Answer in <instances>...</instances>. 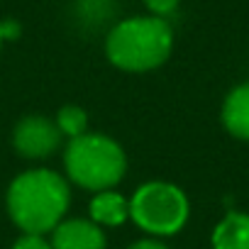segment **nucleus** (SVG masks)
<instances>
[{
	"label": "nucleus",
	"mask_w": 249,
	"mask_h": 249,
	"mask_svg": "<svg viewBox=\"0 0 249 249\" xmlns=\"http://www.w3.org/2000/svg\"><path fill=\"white\" fill-rule=\"evenodd\" d=\"M213 249H249V215L227 213L213 232Z\"/></svg>",
	"instance_id": "nucleus-8"
},
{
	"label": "nucleus",
	"mask_w": 249,
	"mask_h": 249,
	"mask_svg": "<svg viewBox=\"0 0 249 249\" xmlns=\"http://www.w3.org/2000/svg\"><path fill=\"white\" fill-rule=\"evenodd\" d=\"M171 44L174 32L164 18H130L110 30L105 54L117 69L142 73L161 66L171 54Z\"/></svg>",
	"instance_id": "nucleus-2"
},
{
	"label": "nucleus",
	"mask_w": 249,
	"mask_h": 249,
	"mask_svg": "<svg viewBox=\"0 0 249 249\" xmlns=\"http://www.w3.org/2000/svg\"><path fill=\"white\" fill-rule=\"evenodd\" d=\"M13 144L18 154L27 159H44L52 157L61 144V130L59 124L44 115H30L15 124Z\"/></svg>",
	"instance_id": "nucleus-5"
},
{
	"label": "nucleus",
	"mask_w": 249,
	"mask_h": 249,
	"mask_svg": "<svg viewBox=\"0 0 249 249\" xmlns=\"http://www.w3.org/2000/svg\"><path fill=\"white\" fill-rule=\"evenodd\" d=\"M127 217H130V200H124L115 191H100L90 200V220L95 225L115 227L122 225Z\"/></svg>",
	"instance_id": "nucleus-9"
},
{
	"label": "nucleus",
	"mask_w": 249,
	"mask_h": 249,
	"mask_svg": "<svg viewBox=\"0 0 249 249\" xmlns=\"http://www.w3.org/2000/svg\"><path fill=\"white\" fill-rule=\"evenodd\" d=\"M69 203V183L49 169L25 171L8 188V213L13 222L30 234L52 232L66 215Z\"/></svg>",
	"instance_id": "nucleus-1"
},
{
	"label": "nucleus",
	"mask_w": 249,
	"mask_h": 249,
	"mask_svg": "<svg viewBox=\"0 0 249 249\" xmlns=\"http://www.w3.org/2000/svg\"><path fill=\"white\" fill-rule=\"evenodd\" d=\"M222 122L230 135L249 140V83L237 86L222 105Z\"/></svg>",
	"instance_id": "nucleus-7"
},
{
	"label": "nucleus",
	"mask_w": 249,
	"mask_h": 249,
	"mask_svg": "<svg viewBox=\"0 0 249 249\" xmlns=\"http://www.w3.org/2000/svg\"><path fill=\"white\" fill-rule=\"evenodd\" d=\"M105 234L93 220H66L52 230V249H105Z\"/></svg>",
	"instance_id": "nucleus-6"
},
{
	"label": "nucleus",
	"mask_w": 249,
	"mask_h": 249,
	"mask_svg": "<svg viewBox=\"0 0 249 249\" xmlns=\"http://www.w3.org/2000/svg\"><path fill=\"white\" fill-rule=\"evenodd\" d=\"M13 249H52V242H47L42 234H30V232H25V234L13 244Z\"/></svg>",
	"instance_id": "nucleus-11"
},
{
	"label": "nucleus",
	"mask_w": 249,
	"mask_h": 249,
	"mask_svg": "<svg viewBox=\"0 0 249 249\" xmlns=\"http://www.w3.org/2000/svg\"><path fill=\"white\" fill-rule=\"evenodd\" d=\"M178 3H181V0H144V5L149 8V13L157 15V18L171 15V13L178 8Z\"/></svg>",
	"instance_id": "nucleus-12"
},
{
	"label": "nucleus",
	"mask_w": 249,
	"mask_h": 249,
	"mask_svg": "<svg viewBox=\"0 0 249 249\" xmlns=\"http://www.w3.org/2000/svg\"><path fill=\"white\" fill-rule=\"evenodd\" d=\"M0 44H3V35H0Z\"/></svg>",
	"instance_id": "nucleus-14"
},
{
	"label": "nucleus",
	"mask_w": 249,
	"mask_h": 249,
	"mask_svg": "<svg viewBox=\"0 0 249 249\" xmlns=\"http://www.w3.org/2000/svg\"><path fill=\"white\" fill-rule=\"evenodd\" d=\"M127 249H169V247L161 244V242H157V239H142V242H135Z\"/></svg>",
	"instance_id": "nucleus-13"
},
{
	"label": "nucleus",
	"mask_w": 249,
	"mask_h": 249,
	"mask_svg": "<svg viewBox=\"0 0 249 249\" xmlns=\"http://www.w3.org/2000/svg\"><path fill=\"white\" fill-rule=\"evenodd\" d=\"M64 166L73 183L100 193L122 181L127 171V159L115 140L98 132H86L69 142L64 152Z\"/></svg>",
	"instance_id": "nucleus-3"
},
{
	"label": "nucleus",
	"mask_w": 249,
	"mask_h": 249,
	"mask_svg": "<svg viewBox=\"0 0 249 249\" xmlns=\"http://www.w3.org/2000/svg\"><path fill=\"white\" fill-rule=\"evenodd\" d=\"M130 217L149 234H176L188 220V198L174 183H144L130 200Z\"/></svg>",
	"instance_id": "nucleus-4"
},
{
	"label": "nucleus",
	"mask_w": 249,
	"mask_h": 249,
	"mask_svg": "<svg viewBox=\"0 0 249 249\" xmlns=\"http://www.w3.org/2000/svg\"><path fill=\"white\" fill-rule=\"evenodd\" d=\"M56 124H59L61 135H66V137L73 140V137L86 135V130H88V115H86V110L78 107V105H66V107L59 110Z\"/></svg>",
	"instance_id": "nucleus-10"
}]
</instances>
